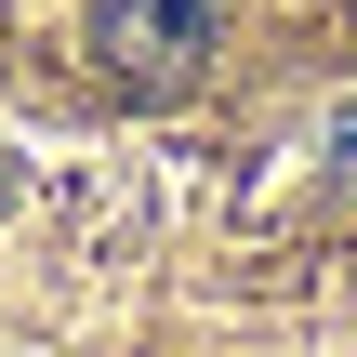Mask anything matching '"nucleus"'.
<instances>
[{"label":"nucleus","mask_w":357,"mask_h":357,"mask_svg":"<svg viewBox=\"0 0 357 357\" xmlns=\"http://www.w3.org/2000/svg\"><path fill=\"white\" fill-rule=\"evenodd\" d=\"M93 66L132 106H172L212 79V0H93Z\"/></svg>","instance_id":"obj_1"}]
</instances>
